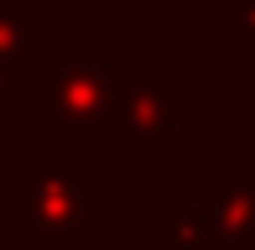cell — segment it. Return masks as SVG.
Wrapping results in <instances>:
<instances>
[{
    "instance_id": "277c9868",
    "label": "cell",
    "mask_w": 255,
    "mask_h": 250,
    "mask_svg": "<svg viewBox=\"0 0 255 250\" xmlns=\"http://www.w3.org/2000/svg\"><path fill=\"white\" fill-rule=\"evenodd\" d=\"M250 105H255V68H250Z\"/></svg>"
},
{
    "instance_id": "7a4b0ae2",
    "label": "cell",
    "mask_w": 255,
    "mask_h": 250,
    "mask_svg": "<svg viewBox=\"0 0 255 250\" xmlns=\"http://www.w3.org/2000/svg\"><path fill=\"white\" fill-rule=\"evenodd\" d=\"M161 245L167 250H219V235L208 230L203 219H193V214L167 209L161 214Z\"/></svg>"
},
{
    "instance_id": "3957f363",
    "label": "cell",
    "mask_w": 255,
    "mask_h": 250,
    "mask_svg": "<svg viewBox=\"0 0 255 250\" xmlns=\"http://www.w3.org/2000/svg\"><path fill=\"white\" fill-rule=\"evenodd\" d=\"M229 31L235 37H255V0H229Z\"/></svg>"
},
{
    "instance_id": "6da1fadb",
    "label": "cell",
    "mask_w": 255,
    "mask_h": 250,
    "mask_svg": "<svg viewBox=\"0 0 255 250\" xmlns=\"http://www.w3.org/2000/svg\"><path fill=\"white\" fill-rule=\"evenodd\" d=\"M208 209H214L219 230L229 235V240L250 245L255 250V183L250 177H214L208 183Z\"/></svg>"
}]
</instances>
